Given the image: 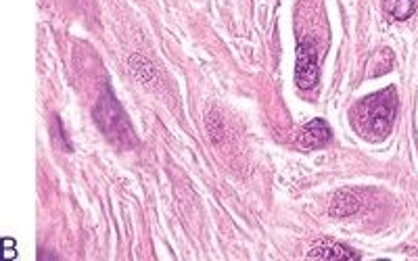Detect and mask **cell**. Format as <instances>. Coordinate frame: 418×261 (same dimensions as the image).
Masks as SVG:
<instances>
[{
  "mask_svg": "<svg viewBox=\"0 0 418 261\" xmlns=\"http://www.w3.org/2000/svg\"><path fill=\"white\" fill-rule=\"evenodd\" d=\"M355 209H357V199L351 192H339L332 199V205H330V213L337 215V217H345V215L353 213Z\"/></svg>",
  "mask_w": 418,
  "mask_h": 261,
  "instance_id": "7",
  "label": "cell"
},
{
  "mask_svg": "<svg viewBox=\"0 0 418 261\" xmlns=\"http://www.w3.org/2000/svg\"><path fill=\"white\" fill-rule=\"evenodd\" d=\"M318 57L310 42H303L297 49V65H295V82L301 90H312L318 84Z\"/></svg>",
  "mask_w": 418,
  "mask_h": 261,
  "instance_id": "3",
  "label": "cell"
},
{
  "mask_svg": "<svg viewBox=\"0 0 418 261\" xmlns=\"http://www.w3.org/2000/svg\"><path fill=\"white\" fill-rule=\"evenodd\" d=\"M130 65H132V69H134V74H136L138 80H143V82H147V84L155 82V76H157V74H155V67H153L147 59H143V57H132Z\"/></svg>",
  "mask_w": 418,
  "mask_h": 261,
  "instance_id": "8",
  "label": "cell"
},
{
  "mask_svg": "<svg viewBox=\"0 0 418 261\" xmlns=\"http://www.w3.org/2000/svg\"><path fill=\"white\" fill-rule=\"evenodd\" d=\"M360 255L351 249H345L337 242L318 244L310 251V259H357Z\"/></svg>",
  "mask_w": 418,
  "mask_h": 261,
  "instance_id": "5",
  "label": "cell"
},
{
  "mask_svg": "<svg viewBox=\"0 0 418 261\" xmlns=\"http://www.w3.org/2000/svg\"><path fill=\"white\" fill-rule=\"evenodd\" d=\"M330 138H332V132L328 124L324 119H314L301 130L297 142L301 149H316V146H324Z\"/></svg>",
  "mask_w": 418,
  "mask_h": 261,
  "instance_id": "4",
  "label": "cell"
},
{
  "mask_svg": "<svg viewBox=\"0 0 418 261\" xmlns=\"http://www.w3.org/2000/svg\"><path fill=\"white\" fill-rule=\"evenodd\" d=\"M416 7H418V0H385L387 13L397 22L410 19L414 15Z\"/></svg>",
  "mask_w": 418,
  "mask_h": 261,
  "instance_id": "6",
  "label": "cell"
},
{
  "mask_svg": "<svg viewBox=\"0 0 418 261\" xmlns=\"http://www.w3.org/2000/svg\"><path fill=\"white\" fill-rule=\"evenodd\" d=\"M95 121L101 128V132L118 146H134L136 144V134L132 130V124L113 96L111 88H107L95 109Z\"/></svg>",
  "mask_w": 418,
  "mask_h": 261,
  "instance_id": "2",
  "label": "cell"
},
{
  "mask_svg": "<svg viewBox=\"0 0 418 261\" xmlns=\"http://www.w3.org/2000/svg\"><path fill=\"white\" fill-rule=\"evenodd\" d=\"M397 109V96L393 88L380 90L362 99L353 111V124L364 138L380 140L389 134Z\"/></svg>",
  "mask_w": 418,
  "mask_h": 261,
  "instance_id": "1",
  "label": "cell"
}]
</instances>
